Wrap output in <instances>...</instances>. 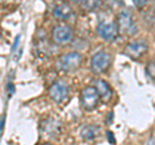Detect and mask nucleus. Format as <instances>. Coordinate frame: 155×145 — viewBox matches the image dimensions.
<instances>
[{"instance_id": "nucleus-1", "label": "nucleus", "mask_w": 155, "mask_h": 145, "mask_svg": "<svg viewBox=\"0 0 155 145\" xmlns=\"http://www.w3.org/2000/svg\"><path fill=\"white\" fill-rule=\"evenodd\" d=\"M81 61H83V56H81V53H79V52H69V53L62 55L60 59L57 60L56 65H57L58 70L70 72V71L76 70L78 67L81 65Z\"/></svg>"}, {"instance_id": "nucleus-2", "label": "nucleus", "mask_w": 155, "mask_h": 145, "mask_svg": "<svg viewBox=\"0 0 155 145\" xmlns=\"http://www.w3.org/2000/svg\"><path fill=\"white\" fill-rule=\"evenodd\" d=\"M116 25H118L119 32L124 34V35L132 36L137 32V25L132 16V13L129 11H120L116 17Z\"/></svg>"}, {"instance_id": "nucleus-3", "label": "nucleus", "mask_w": 155, "mask_h": 145, "mask_svg": "<svg viewBox=\"0 0 155 145\" xmlns=\"http://www.w3.org/2000/svg\"><path fill=\"white\" fill-rule=\"evenodd\" d=\"M100 103V96L93 86H87L80 93V105L85 112H92Z\"/></svg>"}, {"instance_id": "nucleus-4", "label": "nucleus", "mask_w": 155, "mask_h": 145, "mask_svg": "<svg viewBox=\"0 0 155 145\" xmlns=\"http://www.w3.org/2000/svg\"><path fill=\"white\" fill-rule=\"evenodd\" d=\"M110 64H111L110 53L107 51H98L91 59V70L96 72V74H100V72L107 70Z\"/></svg>"}, {"instance_id": "nucleus-5", "label": "nucleus", "mask_w": 155, "mask_h": 145, "mask_svg": "<svg viewBox=\"0 0 155 145\" xmlns=\"http://www.w3.org/2000/svg\"><path fill=\"white\" fill-rule=\"evenodd\" d=\"M97 34L104 40H115L119 35V29L114 21H100L97 25Z\"/></svg>"}, {"instance_id": "nucleus-6", "label": "nucleus", "mask_w": 155, "mask_h": 145, "mask_svg": "<svg viewBox=\"0 0 155 145\" xmlns=\"http://www.w3.org/2000/svg\"><path fill=\"white\" fill-rule=\"evenodd\" d=\"M70 87L64 80H56L49 87V97L57 104H61L69 97Z\"/></svg>"}, {"instance_id": "nucleus-7", "label": "nucleus", "mask_w": 155, "mask_h": 145, "mask_svg": "<svg viewBox=\"0 0 155 145\" xmlns=\"http://www.w3.org/2000/svg\"><path fill=\"white\" fill-rule=\"evenodd\" d=\"M74 38V30L69 25H57L52 30V39L56 44H67Z\"/></svg>"}, {"instance_id": "nucleus-8", "label": "nucleus", "mask_w": 155, "mask_h": 145, "mask_svg": "<svg viewBox=\"0 0 155 145\" xmlns=\"http://www.w3.org/2000/svg\"><path fill=\"white\" fill-rule=\"evenodd\" d=\"M147 51V43L145 40H134L128 43L124 48V55L130 57L133 60H138L146 53Z\"/></svg>"}, {"instance_id": "nucleus-9", "label": "nucleus", "mask_w": 155, "mask_h": 145, "mask_svg": "<svg viewBox=\"0 0 155 145\" xmlns=\"http://www.w3.org/2000/svg\"><path fill=\"white\" fill-rule=\"evenodd\" d=\"M93 83H94L93 87L97 89V92H98L100 99H102L104 101H109L111 99V95H113L110 84L104 79H96Z\"/></svg>"}, {"instance_id": "nucleus-10", "label": "nucleus", "mask_w": 155, "mask_h": 145, "mask_svg": "<svg viewBox=\"0 0 155 145\" xmlns=\"http://www.w3.org/2000/svg\"><path fill=\"white\" fill-rule=\"evenodd\" d=\"M53 16L58 20H62V21H66L69 20V18L72 16V8L69 5V4L66 3H61V4H56L54 7H53Z\"/></svg>"}, {"instance_id": "nucleus-11", "label": "nucleus", "mask_w": 155, "mask_h": 145, "mask_svg": "<svg viewBox=\"0 0 155 145\" xmlns=\"http://www.w3.org/2000/svg\"><path fill=\"white\" fill-rule=\"evenodd\" d=\"M101 133V128L96 124H85L81 127L80 130V136L85 141H92L100 136Z\"/></svg>"}, {"instance_id": "nucleus-12", "label": "nucleus", "mask_w": 155, "mask_h": 145, "mask_svg": "<svg viewBox=\"0 0 155 145\" xmlns=\"http://www.w3.org/2000/svg\"><path fill=\"white\" fill-rule=\"evenodd\" d=\"M41 130H43V132L48 135L49 137H56L61 131V123L52 118L45 119L44 123L41 124Z\"/></svg>"}, {"instance_id": "nucleus-13", "label": "nucleus", "mask_w": 155, "mask_h": 145, "mask_svg": "<svg viewBox=\"0 0 155 145\" xmlns=\"http://www.w3.org/2000/svg\"><path fill=\"white\" fill-rule=\"evenodd\" d=\"M79 4H80L81 8H84L85 11H88V12L94 11V9L100 8V5H101L100 2H80Z\"/></svg>"}, {"instance_id": "nucleus-14", "label": "nucleus", "mask_w": 155, "mask_h": 145, "mask_svg": "<svg viewBox=\"0 0 155 145\" xmlns=\"http://www.w3.org/2000/svg\"><path fill=\"white\" fill-rule=\"evenodd\" d=\"M146 71H147V74H149L150 78L155 80V64H154V62H149V65L146 67Z\"/></svg>"}, {"instance_id": "nucleus-15", "label": "nucleus", "mask_w": 155, "mask_h": 145, "mask_svg": "<svg viewBox=\"0 0 155 145\" xmlns=\"http://www.w3.org/2000/svg\"><path fill=\"white\" fill-rule=\"evenodd\" d=\"M19 39H21V35H17L16 40H14L13 46H12V53H13V55H14V51L17 49V47H18V44H19Z\"/></svg>"}, {"instance_id": "nucleus-16", "label": "nucleus", "mask_w": 155, "mask_h": 145, "mask_svg": "<svg viewBox=\"0 0 155 145\" xmlns=\"http://www.w3.org/2000/svg\"><path fill=\"white\" fill-rule=\"evenodd\" d=\"M106 136H107V140L111 143V144H114L115 143V139H114V133L111 132V131H107L106 132Z\"/></svg>"}, {"instance_id": "nucleus-17", "label": "nucleus", "mask_w": 155, "mask_h": 145, "mask_svg": "<svg viewBox=\"0 0 155 145\" xmlns=\"http://www.w3.org/2000/svg\"><path fill=\"white\" fill-rule=\"evenodd\" d=\"M134 4H136V5H137V7H140V8H141V7H143V5H146V4H147V2H141V3H140V2H137V0H136V2H134Z\"/></svg>"}, {"instance_id": "nucleus-18", "label": "nucleus", "mask_w": 155, "mask_h": 145, "mask_svg": "<svg viewBox=\"0 0 155 145\" xmlns=\"http://www.w3.org/2000/svg\"><path fill=\"white\" fill-rule=\"evenodd\" d=\"M43 145H51V144H43Z\"/></svg>"}]
</instances>
